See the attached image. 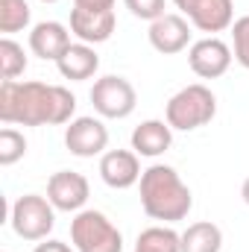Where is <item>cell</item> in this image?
<instances>
[{
  "label": "cell",
  "mask_w": 249,
  "mask_h": 252,
  "mask_svg": "<svg viewBox=\"0 0 249 252\" xmlns=\"http://www.w3.org/2000/svg\"><path fill=\"white\" fill-rule=\"evenodd\" d=\"M173 144V126L167 121H144L132 132V150L144 158H156L167 153Z\"/></svg>",
  "instance_id": "9a60e30c"
},
{
  "label": "cell",
  "mask_w": 249,
  "mask_h": 252,
  "mask_svg": "<svg viewBox=\"0 0 249 252\" xmlns=\"http://www.w3.org/2000/svg\"><path fill=\"white\" fill-rule=\"evenodd\" d=\"M241 196H244V202L249 205V176L244 179V188H241Z\"/></svg>",
  "instance_id": "484cf974"
},
{
  "label": "cell",
  "mask_w": 249,
  "mask_h": 252,
  "mask_svg": "<svg viewBox=\"0 0 249 252\" xmlns=\"http://www.w3.org/2000/svg\"><path fill=\"white\" fill-rule=\"evenodd\" d=\"M91 106L100 118H109V121H124L135 112L138 106V91L135 85L126 79V76H100L91 88Z\"/></svg>",
  "instance_id": "8992f818"
},
{
  "label": "cell",
  "mask_w": 249,
  "mask_h": 252,
  "mask_svg": "<svg viewBox=\"0 0 249 252\" xmlns=\"http://www.w3.org/2000/svg\"><path fill=\"white\" fill-rule=\"evenodd\" d=\"M141 208L153 220L164 223H179L185 220L193 208L190 188L182 182L176 167L170 164H153L141 173Z\"/></svg>",
  "instance_id": "7a4b0ae2"
},
{
  "label": "cell",
  "mask_w": 249,
  "mask_h": 252,
  "mask_svg": "<svg viewBox=\"0 0 249 252\" xmlns=\"http://www.w3.org/2000/svg\"><path fill=\"white\" fill-rule=\"evenodd\" d=\"M115 24H118L115 9H100V12H94V9H79V6L70 9V32H73L82 44H91V47H94V44L109 41L112 32H115Z\"/></svg>",
  "instance_id": "8fae6325"
},
{
  "label": "cell",
  "mask_w": 249,
  "mask_h": 252,
  "mask_svg": "<svg viewBox=\"0 0 249 252\" xmlns=\"http://www.w3.org/2000/svg\"><path fill=\"white\" fill-rule=\"evenodd\" d=\"M9 223L18 238L24 241H47V235L56 226V208L47 196L24 193L9 208Z\"/></svg>",
  "instance_id": "5b68a950"
},
{
  "label": "cell",
  "mask_w": 249,
  "mask_h": 252,
  "mask_svg": "<svg viewBox=\"0 0 249 252\" xmlns=\"http://www.w3.org/2000/svg\"><path fill=\"white\" fill-rule=\"evenodd\" d=\"M232 59H235L232 47L223 38H217V35L199 38L187 50V64H190V70L199 79H217V76H223L232 67Z\"/></svg>",
  "instance_id": "52a82bcc"
},
{
  "label": "cell",
  "mask_w": 249,
  "mask_h": 252,
  "mask_svg": "<svg viewBox=\"0 0 249 252\" xmlns=\"http://www.w3.org/2000/svg\"><path fill=\"white\" fill-rule=\"evenodd\" d=\"M27 70V53L18 41H12L9 35L0 38V73H3V82L9 79H18L21 73Z\"/></svg>",
  "instance_id": "d6986e66"
},
{
  "label": "cell",
  "mask_w": 249,
  "mask_h": 252,
  "mask_svg": "<svg viewBox=\"0 0 249 252\" xmlns=\"http://www.w3.org/2000/svg\"><path fill=\"white\" fill-rule=\"evenodd\" d=\"M126 9L135 15V18H141V21H158L161 15H164V0H124Z\"/></svg>",
  "instance_id": "603a6c76"
},
{
  "label": "cell",
  "mask_w": 249,
  "mask_h": 252,
  "mask_svg": "<svg viewBox=\"0 0 249 252\" xmlns=\"http://www.w3.org/2000/svg\"><path fill=\"white\" fill-rule=\"evenodd\" d=\"M91 196V185L76 170H59L47 179V199L56 211H82Z\"/></svg>",
  "instance_id": "30bf717a"
},
{
  "label": "cell",
  "mask_w": 249,
  "mask_h": 252,
  "mask_svg": "<svg viewBox=\"0 0 249 252\" xmlns=\"http://www.w3.org/2000/svg\"><path fill=\"white\" fill-rule=\"evenodd\" d=\"M132 252H182V235L170 226H150L138 235Z\"/></svg>",
  "instance_id": "ac0fdd59"
},
{
  "label": "cell",
  "mask_w": 249,
  "mask_h": 252,
  "mask_svg": "<svg viewBox=\"0 0 249 252\" xmlns=\"http://www.w3.org/2000/svg\"><path fill=\"white\" fill-rule=\"evenodd\" d=\"M24 156H27V138H24V132L6 126V129L0 132V164H3V167H12V164L21 161Z\"/></svg>",
  "instance_id": "44dd1931"
},
{
  "label": "cell",
  "mask_w": 249,
  "mask_h": 252,
  "mask_svg": "<svg viewBox=\"0 0 249 252\" xmlns=\"http://www.w3.org/2000/svg\"><path fill=\"white\" fill-rule=\"evenodd\" d=\"M56 67H59V73H62L64 79H70V82H82V79H91V76L97 73V67H100V56H97V50H94L91 44L76 41V44L67 47V53L56 62Z\"/></svg>",
  "instance_id": "2e32d148"
},
{
  "label": "cell",
  "mask_w": 249,
  "mask_h": 252,
  "mask_svg": "<svg viewBox=\"0 0 249 252\" xmlns=\"http://www.w3.org/2000/svg\"><path fill=\"white\" fill-rule=\"evenodd\" d=\"M73 6H79V9H94V12H100V9H115V0H73Z\"/></svg>",
  "instance_id": "cb8c5ba5"
},
{
  "label": "cell",
  "mask_w": 249,
  "mask_h": 252,
  "mask_svg": "<svg viewBox=\"0 0 249 252\" xmlns=\"http://www.w3.org/2000/svg\"><path fill=\"white\" fill-rule=\"evenodd\" d=\"M32 252H76V250L67 247L64 241H44V244H38Z\"/></svg>",
  "instance_id": "d4e9b609"
},
{
  "label": "cell",
  "mask_w": 249,
  "mask_h": 252,
  "mask_svg": "<svg viewBox=\"0 0 249 252\" xmlns=\"http://www.w3.org/2000/svg\"><path fill=\"white\" fill-rule=\"evenodd\" d=\"M64 147L76 158L103 156V150L109 147V129L100 118H73L64 129Z\"/></svg>",
  "instance_id": "9c48e42d"
},
{
  "label": "cell",
  "mask_w": 249,
  "mask_h": 252,
  "mask_svg": "<svg viewBox=\"0 0 249 252\" xmlns=\"http://www.w3.org/2000/svg\"><path fill=\"white\" fill-rule=\"evenodd\" d=\"M30 27V3L27 0H0V32L12 35Z\"/></svg>",
  "instance_id": "ffe728a7"
},
{
  "label": "cell",
  "mask_w": 249,
  "mask_h": 252,
  "mask_svg": "<svg viewBox=\"0 0 249 252\" xmlns=\"http://www.w3.org/2000/svg\"><path fill=\"white\" fill-rule=\"evenodd\" d=\"M176 9L187 15V21L199 32H223L235 24V3L232 0H173Z\"/></svg>",
  "instance_id": "ba28073f"
},
{
  "label": "cell",
  "mask_w": 249,
  "mask_h": 252,
  "mask_svg": "<svg viewBox=\"0 0 249 252\" xmlns=\"http://www.w3.org/2000/svg\"><path fill=\"white\" fill-rule=\"evenodd\" d=\"M41 3H59V0H41Z\"/></svg>",
  "instance_id": "4316f807"
},
{
  "label": "cell",
  "mask_w": 249,
  "mask_h": 252,
  "mask_svg": "<svg viewBox=\"0 0 249 252\" xmlns=\"http://www.w3.org/2000/svg\"><path fill=\"white\" fill-rule=\"evenodd\" d=\"M3 252H6V250H3Z\"/></svg>",
  "instance_id": "83f0119b"
},
{
  "label": "cell",
  "mask_w": 249,
  "mask_h": 252,
  "mask_svg": "<svg viewBox=\"0 0 249 252\" xmlns=\"http://www.w3.org/2000/svg\"><path fill=\"white\" fill-rule=\"evenodd\" d=\"M70 244L76 252H124V235L103 211L82 208L70 220Z\"/></svg>",
  "instance_id": "277c9868"
},
{
  "label": "cell",
  "mask_w": 249,
  "mask_h": 252,
  "mask_svg": "<svg viewBox=\"0 0 249 252\" xmlns=\"http://www.w3.org/2000/svg\"><path fill=\"white\" fill-rule=\"evenodd\" d=\"M70 35L73 32H67V27L59 21H41L30 32V50L44 62H59L70 47Z\"/></svg>",
  "instance_id": "5bb4252c"
},
{
  "label": "cell",
  "mask_w": 249,
  "mask_h": 252,
  "mask_svg": "<svg viewBox=\"0 0 249 252\" xmlns=\"http://www.w3.org/2000/svg\"><path fill=\"white\" fill-rule=\"evenodd\" d=\"M232 53H235V62L249 70V15L232 24Z\"/></svg>",
  "instance_id": "7402d4cb"
},
{
  "label": "cell",
  "mask_w": 249,
  "mask_h": 252,
  "mask_svg": "<svg viewBox=\"0 0 249 252\" xmlns=\"http://www.w3.org/2000/svg\"><path fill=\"white\" fill-rule=\"evenodd\" d=\"M76 112V97L64 85H47L38 79L0 85V121L6 126H62Z\"/></svg>",
  "instance_id": "6da1fadb"
},
{
  "label": "cell",
  "mask_w": 249,
  "mask_h": 252,
  "mask_svg": "<svg viewBox=\"0 0 249 252\" xmlns=\"http://www.w3.org/2000/svg\"><path fill=\"white\" fill-rule=\"evenodd\" d=\"M141 161L135 150H109L100 158V176L109 188L126 190L141 182Z\"/></svg>",
  "instance_id": "4fadbf2b"
},
{
  "label": "cell",
  "mask_w": 249,
  "mask_h": 252,
  "mask_svg": "<svg viewBox=\"0 0 249 252\" xmlns=\"http://www.w3.org/2000/svg\"><path fill=\"white\" fill-rule=\"evenodd\" d=\"M223 247V232L211 220L190 223L182 232V252H220Z\"/></svg>",
  "instance_id": "e0dca14e"
},
{
  "label": "cell",
  "mask_w": 249,
  "mask_h": 252,
  "mask_svg": "<svg viewBox=\"0 0 249 252\" xmlns=\"http://www.w3.org/2000/svg\"><path fill=\"white\" fill-rule=\"evenodd\" d=\"M153 50H158L161 56H176L182 53L187 44H190V27L182 15H170L164 12L158 21L150 24V32H147Z\"/></svg>",
  "instance_id": "7c38bea8"
},
{
  "label": "cell",
  "mask_w": 249,
  "mask_h": 252,
  "mask_svg": "<svg viewBox=\"0 0 249 252\" xmlns=\"http://www.w3.org/2000/svg\"><path fill=\"white\" fill-rule=\"evenodd\" d=\"M214 115H217V97L202 82H193V85H185L182 91H176L164 109L167 124L179 132H193L199 126L211 124Z\"/></svg>",
  "instance_id": "3957f363"
}]
</instances>
